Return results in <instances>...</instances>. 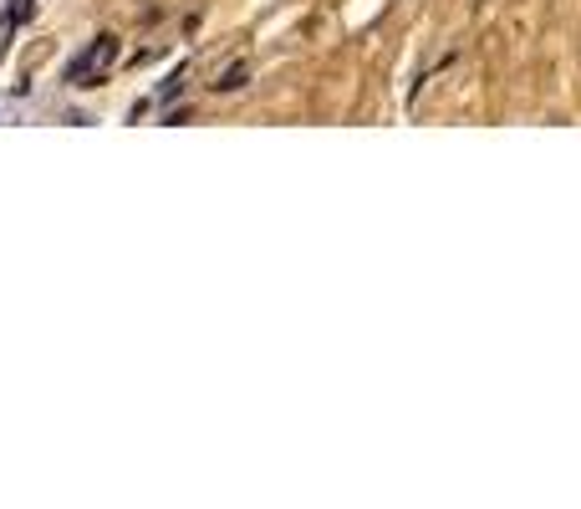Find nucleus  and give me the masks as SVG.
I'll return each mask as SVG.
<instances>
[{"label":"nucleus","instance_id":"f257e3e1","mask_svg":"<svg viewBox=\"0 0 581 509\" xmlns=\"http://www.w3.org/2000/svg\"><path fill=\"white\" fill-rule=\"evenodd\" d=\"M118 56H123V46H118V36H92V42L83 46V52L67 62V87H97L108 82V71L118 67Z\"/></svg>","mask_w":581,"mask_h":509},{"label":"nucleus","instance_id":"f03ea898","mask_svg":"<svg viewBox=\"0 0 581 509\" xmlns=\"http://www.w3.org/2000/svg\"><path fill=\"white\" fill-rule=\"evenodd\" d=\"M245 77H250V67H245V62H235V67H224V71H220L215 92H235V87H245Z\"/></svg>","mask_w":581,"mask_h":509}]
</instances>
